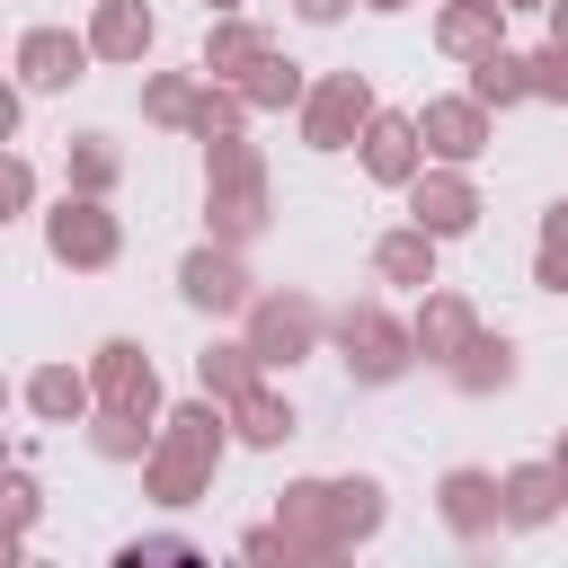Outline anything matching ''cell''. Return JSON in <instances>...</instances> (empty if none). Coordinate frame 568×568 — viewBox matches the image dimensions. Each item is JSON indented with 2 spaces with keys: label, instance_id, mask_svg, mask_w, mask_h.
I'll list each match as a JSON object with an SVG mask.
<instances>
[{
  "label": "cell",
  "instance_id": "1",
  "mask_svg": "<svg viewBox=\"0 0 568 568\" xmlns=\"http://www.w3.org/2000/svg\"><path fill=\"white\" fill-rule=\"evenodd\" d=\"M231 444H240V435H231V399H213V390L169 399L160 444L142 453V497H151V506H169V515L204 506V497H213V470H222V453H231Z\"/></svg>",
  "mask_w": 568,
  "mask_h": 568
},
{
  "label": "cell",
  "instance_id": "2",
  "mask_svg": "<svg viewBox=\"0 0 568 568\" xmlns=\"http://www.w3.org/2000/svg\"><path fill=\"white\" fill-rule=\"evenodd\" d=\"M266 222H275L266 151H257L248 133H222V142H204V231H213V240H231V248H248Z\"/></svg>",
  "mask_w": 568,
  "mask_h": 568
},
{
  "label": "cell",
  "instance_id": "3",
  "mask_svg": "<svg viewBox=\"0 0 568 568\" xmlns=\"http://www.w3.org/2000/svg\"><path fill=\"white\" fill-rule=\"evenodd\" d=\"M328 337H337V364L355 373V390H390L408 364H417V328L382 302V293H364V302H346L337 320H328Z\"/></svg>",
  "mask_w": 568,
  "mask_h": 568
},
{
  "label": "cell",
  "instance_id": "4",
  "mask_svg": "<svg viewBox=\"0 0 568 568\" xmlns=\"http://www.w3.org/2000/svg\"><path fill=\"white\" fill-rule=\"evenodd\" d=\"M44 257L71 266V275H106V266L124 257V222H115V204L62 186V195L44 204Z\"/></svg>",
  "mask_w": 568,
  "mask_h": 568
},
{
  "label": "cell",
  "instance_id": "5",
  "mask_svg": "<svg viewBox=\"0 0 568 568\" xmlns=\"http://www.w3.org/2000/svg\"><path fill=\"white\" fill-rule=\"evenodd\" d=\"M240 337L257 346V364H266V373H293V364H311V355H320L328 311H320L302 284H275V293H257V302L240 311Z\"/></svg>",
  "mask_w": 568,
  "mask_h": 568
},
{
  "label": "cell",
  "instance_id": "6",
  "mask_svg": "<svg viewBox=\"0 0 568 568\" xmlns=\"http://www.w3.org/2000/svg\"><path fill=\"white\" fill-rule=\"evenodd\" d=\"M373 115H382V98H373L364 71H320L311 98H302V142L311 151H355Z\"/></svg>",
  "mask_w": 568,
  "mask_h": 568
},
{
  "label": "cell",
  "instance_id": "7",
  "mask_svg": "<svg viewBox=\"0 0 568 568\" xmlns=\"http://www.w3.org/2000/svg\"><path fill=\"white\" fill-rule=\"evenodd\" d=\"M178 302L186 311H204V320H231V311H248L257 302V275H248V257L231 248V240H195L186 257H178Z\"/></svg>",
  "mask_w": 568,
  "mask_h": 568
},
{
  "label": "cell",
  "instance_id": "8",
  "mask_svg": "<svg viewBox=\"0 0 568 568\" xmlns=\"http://www.w3.org/2000/svg\"><path fill=\"white\" fill-rule=\"evenodd\" d=\"M399 195H408V222H426L435 240H462V231H479V213H488V204H479V178H470L462 160H426Z\"/></svg>",
  "mask_w": 568,
  "mask_h": 568
},
{
  "label": "cell",
  "instance_id": "9",
  "mask_svg": "<svg viewBox=\"0 0 568 568\" xmlns=\"http://www.w3.org/2000/svg\"><path fill=\"white\" fill-rule=\"evenodd\" d=\"M89 382H98V408H142V417H169V390H160V364L142 355V337H106L89 355Z\"/></svg>",
  "mask_w": 568,
  "mask_h": 568
},
{
  "label": "cell",
  "instance_id": "10",
  "mask_svg": "<svg viewBox=\"0 0 568 568\" xmlns=\"http://www.w3.org/2000/svg\"><path fill=\"white\" fill-rule=\"evenodd\" d=\"M435 515H444L453 541H488V532L506 524V479L479 470V462H453V470L435 479Z\"/></svg>",
  "mask_w": 568,
  "mask_h": 568
},
{
  "label": "cell",
  "instance_id": "11",
  "mask_svg": "<svg viewBox=\"0 0 568 568\" xmlns=\"http://www.w3.org/2000/svg\"><path fill=\"white\" fill-rule=\"evenodd\" d=\"M9 62H18V80H27L36 98H53V89H80V80H89L98 44H89V27H80V36H71V27H27Z\"/></svg>",
  "mask_w": 568,
  "mask_h": 568
},
{
  "label": "cell",
  "instance_id": "12",
  "mask_svg": "<svg viewBox=\"0 0 568 568\" xmlns=\"http://www.w3.org/2000/svg\"><path fill=\"white\" fill-rule=\"evenodd\" d=\"M417 133H426V160H479L488 142H497V106H479L470 89H453V98H426L417 106Z\"/></svg>",
  "mask_w": 568,
  "mask_h": 568
},
{
  "label": "cell",
  "instance_id": "13",
  "mask_svg": "<svg viewBox=\"0 0 568 568\" xmlns=\"http://www.w3.org/2000/svg\"><path fill=\"white\" fill-rule=\"evenodd\" d=\"M408 328H417V364H435V373H444V364H453L488 320H479V302H470V293L426 284V293H417V311H408Z\"/></svg>",
  "mask_w": 568,
  "mask_h": 568
},
{
  "label": "cell",
  "instance_id": "14",
  "mask_svg": "<svg viewBox=\"0 0 568 568\" xmlns=\"http://www.w3.org/2000/svg\"><path fill=\"white\" fill-rule=\"evenodd\" d=\"M355 160H364V178L373 186H408L417 169H426V133H417V115H399V106H382L373 124H364V142H355Z\"/></svg>",
  "mask_w": 568,
  "mask_h": 568
},
{
  "label": "cell",
  "instance_id": "15",
  "mask_svg": "<svg viewBox=\"0 0 568 568\" xmlns=\"http://www.w3.org/2000/svg\"><path fill=\"white\" fill-rule=\"evenodd\" d=\"M18 408L44 417V426H89L98 417V382H89V364H36L18 382Z\"/></svg>",
  "mask_w": 568,
  "mask_h": 568
},
{
  "label": "cell",
  "instance_id": "16",
  "mask_svg": "<svg viewBox=\"0 0 568 568\" xmlns=\"http://www.w3.org/2000/svg\"><path fill=\"white\" fill-rule=\"evenodd\" d=\"M382 524H390V497H382V479H373V470L328 479V541H337V559H346V550H364Z\"/></svg>",
  "mask_w": 568,
  "mask_h": 568
},
{
  "label": "cell",
  "instance_id": "17",
  "mask_svg": "<svg viewBox=\"0 0 568 568\" xmlns=\"http://www.w3.org/2000/svg\"><path fill=\"white\" fill-rule=\"evenodd\" d=\"M266 53H275V36H266L257 18H240V9H222V18L204 27V53H195V71H204V80H248Z\"/></svg>",
  "mask_w": 568,
  "mask_h": 568
},
{
  "label": "cell",
  "instance_id": "18",
  "mask_svg": "<svg viewBox=\"0 0 568 568\" xmlns=\"http://www.w3.org/2000/svg\"><path fill=\"white\" fill-rule=\"evenodd\" d=\"M497 479H506V532H541V524L568 515L559 462H515V470H497Z\"/></svg>",
  "mask_w": 568,
  "mask_h": 568
},
{
  "label": "cell",
  "instance_id": "19",
  "mask_svg": "<svg viewBox=\"0 0 568 568\" xmlns=\"http://www.w3.org/2000/svg\"><path fill=\"white\" fill-rule=\"evenodd\" d=\"M435 231L426 222H390L382 240H373V284H399V293H426L435 284Z\"/></svg>",
  "mask_w": 568,
  "mask_h": 568
},
{
  "label": "cell",
  "instance_id": "20",
  "mask_svg": "<svg viewBox=\"0 0 568 568\" xmlns=\"http://www.w3.org/2000/svg\"><path fill=\"white\" fill-rule=\"evenodd\" d=\"M506 0H444L435 9V44L453 53V62H479V53H497L506 44Z\"/></svg>",
  "mask_w": 568,
  "mask_h": 568
},
{
  "label": "cell",
  "instance_id": "21",
  "mask_svg": "<svg viewBox=\"0 0 568 568\" xmlns=\"http://www.w3.org/2000/svg\"><path fill=\"white\" fill-rule=\"evenodd\" d=\"M89 44H98V62H142L160 44L151 0H89Z\"/></svg>",
  "mask_w": 568,
  "mask_h": 568
},
{
  "label": "cell",
  "instance_id": "22",
  "mask_svg": "<svg viewBox=\"0 0 568 568\" xmlns=\"http://www.w3.org/2000/svg\"><path fill=\"white\" fill-rule=\"evenodd\" d=\"M231 435H240L248 453H284V444L302 435V417H293V399H284L275 382H248V390L231 399Z\"/></svg>",
  "mask_w": 568,
  "mask_h": 568
},
{
  "label": "cell",
  "instance_id": "23",
  "mask_svg": "<svg viewBox=\"0 0 568 568\" xmlns=\"http://www.w3.org/2000/svg\"><path fill=\"white\" fill-rule=\"evenodd\" d=\"M275 524H284L293 559H337V541H328V479H284Z\"/></svg>",
  "mask_w": 568,
  "mask_h": 568
},
{
  "label": "cell",
  "instance_id": "24",
  "mask_svg": "<svg viewBox=\"0 0 568 568\" xmlns=\"http://www.w3.org/2000/svg\"><path fill=\"white\" fill-rule=\"evenodd\" d=\"M444 373H453V390H462V399H497V390L515 382V337H506V328H479Z\"/></svg>",
  "mask_w": 568,
  "mask_h": 568
},
{
  "label": "cell",
  "instance_id": "25",
  "mask_svg": "<svg viewBox=\"0 0 568 568\" xmlns=\"http://www.w3.org/2000/svg\"><path fill=\"white\" fill-rule=\"evenodd\" d=\"M195 98H204V71H142V124L195 133Z\"/></svg>",
  "mask_w": 568,
  "mask_h": 568
},
{
  "label": "cell",
  "instance_id": "26",
  "mask_svg": "<svg viewBox=\"0 0 568 568\" xmlns=\"http://www.w3.org/2000/svg\"><path fill=\"white\" fill-rule=\"evenodd\" d=\"M62 186H80V195H115V186H124V151H115L106 133H71V142H62Z\"/></svg>",
  "mask_w": 568,
  "mask_h": 568
},
{
  "label": "cell",
  "instance_id": "27",
  "mask_svg": "<svg viewBox=\"0 0 568 568\" xmlns=\"http://www.w3.org/2000/svg\"><path fill=\"white\" fill-rule=\"evenodd\" d=\"M248 382H266V364H257V346H248V337H213V346L195 355V390H213V399H240Z\"/></svg>",
  "mask_w": 568,
  "mask_h": 568
},
{
  "label": "cell",
  "instance_id": "28",
  "mask_svg": "<svg viewBox=\"0 0 568 568\" xmlns=\"http://www.w3.org/2000/svg\"><path fill=\"white\" fill-rule=\"evenodd\" d=\"M240 89H248V106H257V115H302V98H311V71H302L293 53H266V62H257Z\"/></svg>",
  "mask_w": 568,
  "mask_h": 568
},
{
  "label": "cell",
  "instance_id": "29",
  "mask_svg": "<svg viewBox=\"0 0 568 568\" xmlns=\"http://www.w3.org/2000/svg\"><path fill=\"white\" fill-rule=\"evenodd\" d=\"M470 98H479V106H497V115H506V106H524V98H532V53H506V44H497V53H479V62H470Z\"/></svg>",
  "mask_w": 568,
  "mask_h": 568
},
{
  "label": "cell",
  "instance_id": "30",
  "mask_svg": "<svg viewBox=\"0 0 568 568\" xmlns=\"http://www.w3.org/2000/svg\"><path fill=\"white\" fill-rule=\"evenodd\" d=\"M160 444V417H142V408H98L89 417V453L98 462H142Z\"/></svg>",
  "mask_w": 568,
  "mask_h": 568
},
{
  "label": "cell",
  "instance_id": "31",
  "mask_svg": "<svg viewBox=\"0 0 568 568\" xmlns=\"http://www.w3.org/2000/svg\"><path fill=\"white\" fill-rule=\"evenodd\" d=\"M248 89L240 80H204V98H195V133L186 142H222V133H248Z\"/></svg>",
  "mask_w": 568,
  "mask_h": 568
},
{
  "label": "cell",
  "instance_id": "32",
  "mask_svg": "<svg viewBox=\"0 0 568 568\" xmlns=\"http://www.w3.org/2000/svg\"><path fill=\"white\" fill-rule=\"evenodd\" d=\"M9 559H27V532H36V515H44V488H36V470H27V453L9 462Z\"/></svg>",
  "mask_w": 568,
  "mask_h": 568
},
{
  "label": "cell",
  "instance_id": "33",
  "mask_svg": "<svg viewBox=\"0 0 568 568\" xmlns=\"http://www.w3.org/2000/svg\"><path fill=\"white\" fill-rule=\"evenodd\" d=\"M142 559H204V550H195V532H142L115 550V568H142Z\"/></svg>",
  "mask_w": 568,
  "mask_h": 568
},
{
  "label": "cell",
  "instance_id": "34",
  "mask_svg": "<svg viewBox=\"0 0 568 568\" xmlns=\"http://www.w3.org/2000/svg\"><path fill=\"white\" fill-rule=\"evenodd\" d=\"M532 98L541 106H568V44H541L532 53Z\"/></svg>",
  "mask_w": 568,
  "mask_h": 568
},
{
  "label": "cell",
  "instance_id": "35",
  "mask_svg": "<svg viewBox=\"0 0 568 568\" xmlns=\"http://www.w3.org/2000/svg\"><path fill=\"white\" fill-rule=\"evenodd\" d=\"M0 204H9V213H36V160H27V151L0 160Z\"/></svg>",
  "mask_w": 568,
  "mask_h": 568
},
{
  "label": "cell",
  "instance_id": "36",
  "mask_svg": "<svg viewBox=\"0 0 568 568\" xmlns=\"http://www.w3.org/2000/svg\"><path fill=\"white\" fill-rule=\"evenodd\" d=\"M532 284L568 302V248H550V240H541V248H532Z\"/></svg>",
  "mask_w": 568,
  "mask_h": 568
},
{
  "label": "cell",
  "instance_id": "37",
  "mask_svg": "<svg viewBox=\"0 0 568 568\" xmlns=\"http://www.w3.org/2000/svg\"><path fill=\"white\" fill-rule=\"evenodd\" d=\"M240 559H293L284 524H257V532H240Z\"/></svg>",
  "mask_w": 568,
  "mask_h": 568
},
{
  "label": "cell",
  "instance_id": "38",
  "mask_svg": "<svg viewBox=\"0 0 568 568\" xmlns=\"http://www.w3.org/2000/svg\"><path fill=\"white\" fill-rule=\"evenodd\" d=\"M346 9H364V0H293V18H302V27H337Z\"/></svg>",
  "mask_w": 568,
  "mask_h": 568
},
{
  "label": "cell",
  "instance_id": "39",
  "mask_svg": "<svg viewBox=\"0 0 568 568\" xmlns=\"http://www.w3.org/2000/svg\"><path fill=\"white\" fill-rule=\"evenodd\" d=\"M541 240H550V248H568V195H559V204L541 213Z\"/></svg>",
  "mask_w": 568,
  "mask_h": 568
},
{
  "label": "cell",
  "instance_id": "40",
  "mask_svg": "<svg viewBox=\"0 0 568 568\" xmlns=\"http://www.w3.org/2000/svg\"><path fill=\"white\" fill-rule=\"evenodd\" d=\"M541 27H550V44H568V0H550V9H541Z\"/></svg>",
  "mask_w": 568,
  "mask_h": 568
},
{
  "label": "cell",
  "instance_id": "41",
  "mask_svg": "<svg viewBox=\"0 0 568 568\" xmlns=\"http://www.w3.org/2000/svg\"><path fill=\"white\" fill-rule=\"evenodd\" d=\"M364 9H373V18H399V9H408V0H364Z\"/></svg>",
  "mask_w": 568,
  "mask_h": 568
},
{
  "label": "cell",
  "instance_id": "42",
  "mask_svg": "<svg viewBox=\"0 0 568 568\" xmlns=\"http://www.w3.org/2000/svg\"><path fill=\"white\" fill-rule=\"evenodd\" d=\"M550 462H559V479H568V426H559V444H550Z\"/></svg>",
  "mask_w": 568,
  "mask_h": 568
},
{
  "label": "cell",
  "instance_id": "43",
  "mask_svg": "<svg viewBox=\"0 0 568 568\" xmlns=\"http://www.w3.org/2000/svg\"><path fill=\"white\" fill-rule=\"evenodd\" d=\"M506 9H550V0H506Z\"/></svg>",
  "mask_w": 568,
  "mask_h": 568
},
{
  "label": "cell",
  "instance_id": "44",
  "mask_svg": "<svg viewBox=\"0 0 568 568\" xmlns=\"http://www.w3.org/2000/svg\"><path fill=\"white\" fill-rule=\"evenodd\" d=\"M204 9H213V18H222V9H240V0H204Z\"/></svg>",
  "mask_w": 568,
  "mask_h": 568
}]
</instances>
